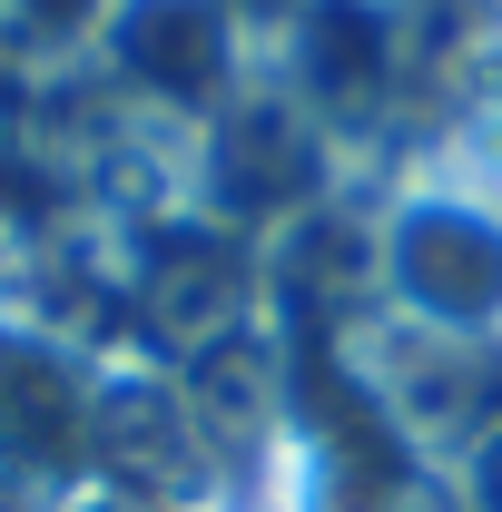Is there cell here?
I'll use <instances>...</instances> for the list:
<instances>
[{
    "label": "cell",
    "mask_w": 502,
    "mask_h": 512,
    "mask_svg": "<svg viewBox=\"0 0 502 512\" xmlns=\"http://www.w3.org/2000/svg\"><path fill=\"white\" fill-rule=\"evenodd\" d=\"M394 286L443 325H493L502 316V227L473 207H414L394 227Z\"/></svg>",
    "instance_id": "cell-1"
}]
</instances>
